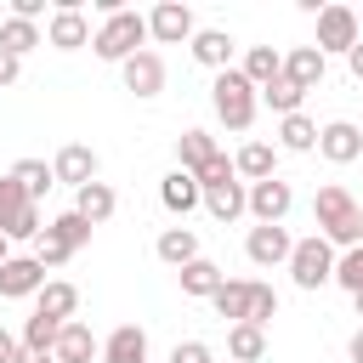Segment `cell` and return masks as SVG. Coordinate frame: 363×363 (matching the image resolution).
I'll use <instances>...</instances> for the list:
<instances>
[{
	"instance_id": "cell-43",
	"label": "cell",
	"mask_w": 363,
	"mask_h": 363,
	"mask_svg": "<svg viewBox=\"0 0 363 363\" xmlns=\"http://www.w3.org/2000/svg\"><path fill=\"white\" fill-rule=\"evenodd\" d=\"M346 68H352V79H363V40L346 51Z\"/></svg>"
},
{
	"instance_id": "cell-46",
	"label": "cell",
	"mask_w": 363,
	"mask_h": 363,
	"mask_svg": "<svg viewBox=\"0 0 363 363\" xmlns=\"http://www.w3.org/2000/svg\"><path fill=\"white\" fill-rule=\"evenodd\" d=\"M6 261H11V238L0 233V267H6Z\"/></svg>"
},
{
	"instance_id": "cell-41",
	"label": "cell",
	"mask_w": 363,
	"mask_h": 363,
	"mask_svg": "<svg viewBox=\"0 0 363 363\" xmlns=\"http://www.w3.org/2000/svg\"><path fill=\"white\" fill-rule=\"evenodd\" d=\"M17 68H23V57H11V51L0 45V85H11V79H17Z\"/></svg>"
},
{
	"instance_id": "cell-6",
	"label": "cell",
	"mask_w": 363,
	"mask_h": 363,
	"mask_svg": "<svg viewBox=\"0 0 363 363\" xmlns=\"http://www.w3.org/2000/svg\"><path fill=\"white\" fill-rule=\"evenodd\" d=\"M289 204H295L289 182H278V176H267V182H250V216H255L261 227H284Z\"/></svg>"
},
{
	"instance_id": "cell-18",
	"label": "cell",
	"mask_w": 363,
	"mask_h": 363,
	"mask_svg": "<svg viewBox=\"0 0 363 363\" xmlns=\"http://www.w3.org/2000/svg\"><path fill=\"white\" fill-rule=\"evenodd\" d=\"M216 153H221V147H216L210 130H182V136H176V170H187V176H199Z\"/></svg>"
},
{
	"instance_id": "cell-34",
	"label": "cell",
	"mask_w": 363,
	"mask_h": 363,
	"mask_svg": "<svg viewBox=\"0 0 363 363\" xmlns=\"http://www.w3.org/2000/svg\"><path fill=\"white\" fill-rule=\"evenodd\" d=\"M57 335H62L57 318H40V312H34V318L23 323V346H28V352H57Z\"/></svg>"
},
{
	"instance_id": "cell-11",
	"label": "cell",
	"mask_w": 363,
	"mask_h": 363,
	"mask_svg": "<svg viewBox=\"0 0 363 363\" xmlns=\"http://www.w3.org/2000/svg\"><path fill=\"white\" fill-rule=\"evenodd\" d=\"M45 40H51L57 51H79V45H91L96 34H91V23H85V11H79V6H57V11H51Z\"/></svg>"
},
{
	"instance_id": "cell-39",
	"label": "cell",
	"mask_w": 363,
	"mask_h": 363,
	"mask_svg": "<svg viewBox=\"0 0 363 363\" xmlns=\"http://www.w3.org/2000/svg\"><path fill=\"white\" fill-rule=\"evenodd\" d=\"M40 233H45V227H40V204H28V210H23V216L6 227V238H28V244H34Z\"/></svg>"
},
{
	"instance_id": "cell-33",
	"label": "cell",
	"mask_w": 363,
	"mask_h": 363,
	"mask_svg": "<svg viewBox=\"0 0 363 363\" xmlns=\"http://www.w3.org/2000/svg\"><path fill=\"white\" fill-rule=\"evenodd\" d=\"M51 233H57V238H62V244H68V250H85V244H91V233H96V227H91V221H85V216H79V210H62V216H57V221H51Z\"/></svg>"
},
{
	"instance_id": "cell-23",
	"label": "cell",
	"mask_w": 363,
	"mask_h": 363,
	"mask_svg": "<svg viewBox=\"0 0 363 363\" xmlns=\"http://www.w3.org/2000/svg\"><path fill=\"white\" fill-rule=\"evenodd\" d=\"M233 170L250 176V182H267V176H278V147L272 142H244L238 159H233Z\"/></svg>"
},
{
	"instance_id": "cell-36",
	"label": "cell",
	"mask_w": 363,
	"mask_h": 363,
	"mask_svg": "<svg viewBox=\"0 0 363 363\" xmlns=\"http://www.w3.org/2000/svg\"><path fill=\"white\" fill-rule=\"evenodd\" d=\"M28 204H34V199H28V193H23L11 176H0V233H6V227H11V221L28 210Z\"/></svg>"
},
{
	"instance_id": "cell-42",
	"label": "cell",
	"mask_w": 363,
	"mask_h": 363,
	"mask_svg": "<svg viewBox=\"0 0 363 363\" xmlns=\"http://www.w3.org/2000/svg\"><path fill=\"white\" fill-rule=\"evenodd\" d=\"M11 363H57V357H51V352H28V346H17V357H11Z\"/></svg>"
},
{
	"instance_id": "cell-19",
	"label": "cell",
	"mask_w": 363,
	"mask_h": 363,
	"mask_svg": "<svg viewBox=\"0 0 363 363\" xmlns=\"http://www.w3.org/2000/svg\"><path fill=\"white\" fill-rule=\"evenodd\" d=\"M34 312H40V318H57V323H74V312H79V289L62 284V278H51V284L34 295Z\"/></svg>"
},
{
	"instance_id": "cell-47",
	"label": "cell",
	"mask_w": 363,
	"mask_h": 363,
	"mask_svg": "<svg viewBox=\"0 0 363 363\" xmlns=\"http://www.w3.org/2000/svg\"><path fill=\"white\" fill-rule=\"evenodd\" d=\"M352 301H357V318H363V295H352Z\"/></svg>"
},
{
	"instance_id": "cell-22",
	"label": "cell",
	"mask_w": 363,
	"mask_h": 363,
	"mask_svg": "<svg viewBox=\"0 0 363 363\" xmlns=\"http://www.w3.org/2000/svg\"><path fill=\"white\" fill-rule=\"evenodd\" d=\"M238 74H244L255 91H267V85L284 74V51H272V45H250V51H244V62H238Z\"/></svg>"
},
{
	"instance_id": "cell-4",
	"label": "cell",
	"mask_w": 363,
	"mask_h": 363,
	"mask_svg": "<svg viewBox=\"0 0 363 363\" xmlns=\"http://www.w3.org/2000/svg\"><path fill=\"white\" fill-rule=\"evenodd\" d=\"M335 244L323 238V233H312V238H295V255H289V278H295V289H323V284H335Z\"/></svg>"
},
{
	"instance_id": "cell-25",
	"label": "cell",
	"mask_w": 363,
	"mask_h": 363,
	"mask_svg": "<svg viewBox=\"0 0 363 363\" xmlns=\"http://www.w3.org/2000/svg\"><path fill=\"white\" fill-rule=\"evenodd\" d=\"M250 284H255V278H227V284L210 295L216 312L227 318V329H233V323H250Z\"/></svg>"
},
{
	"instance_id": "cell-35",
	"label": "cell",
	"mask_w": 363,
	"mask_h": 363,
	"mask_svg": "<svg viewBox=\"0 0 363 363\" xmlns=\"http://www.w3.org/2000/svg\"><path fill=\"white\" fill-rule=\"evenodd\" d=\"M335 284H340L346 295H363V244H357V250H346V255L335 261Z\"/></svg>"
},
{
	"instance_id": "cell-30",
	"label": "cell",
	"mask_w": 363,
	"mask_h": 363,
	"mask_svg": "<svg viewBox=\"0 0 363 363\" xmlns=\"http://www.w3.org/2000/svg\"><path fill=\"white\" fill-rule=\"evenodd\" d=\"M11 182H17V187H23L28 199H40V193H45L51 182H57V170H51L45 159H17V164H11Z\"/></svg>"
},
{
	"instance_id": "cell-7",
	"label": "cell",
	"mask_w": 363,
	"mask_h": 363,
	"mask_svg": "<svg viewBox=\"0 0 363 363\" xmlns=\"http://www.w3.org/2000/svg\"><path fill=\"white\" fill-rule=\"evenodd\" d=\"M147 34H153L159 45H182V40H193L199 28H193V11H187L182 0H159V6L147 11Z\"/></svg>"
},
{
	"instance_id": "cell-48",
	"label": "cell",
	"mask_w": 363,
	"mask_h": 363,
	"mask_svg": "<svg viewBox=\"0 0 363 363\" xmlns=\"http://www.w3.org/2000/svg\"><path fill=\"white\" fill-rule=\"evenodd\" d=\"M227 363H233V357H227Z\"/></svg>"
},
{
	"instance_id": "cell-13",
	"label": "cell",
	"mask_w": 363,
	"mask_h": 363,
	"mask_svg": "<svg viewBox=\"0 0 363 363\" xmlns=\"http://www.w3.org/2000/svg\"><path fill=\"white\" fill-rule=\"evenodd\" d=\"M244 255H250L255 267H278V261H289V255H295V238H289L284 227H250Z\"/></svg>"
},
{
	"instance_id": "cell-21",
	"label": "cell",
	"mask_w": 363,
	"mask_h": 363,
	"mask_svg": "<svg viewBox=\"0 0 363 363\" xmlns=\"http://www.w3.org/2000/svg\"><path fill=\"white\" fill-rule=\"evenodd\" d=\"M233 51H238V45H233L227 28H199V34H193V57H199L204 68H216V74L233 68Z\"/></svg>"
},
{
	"instance_id": "cell-27",
	"label": "cell",
	"mask_w": 363,
	"mask_h": 363,
	"mask_svg": "<svg viewBox=\"0 0 363 363\" xmlns=\"http://www.w3.org/2000/svg\"><path fill=\"white\" fill-rule=\"evenodd\" d=\"M227 357H233V363L267 357V329H261V323H233V329H227Z\"/></svg>"
},
{
	"instance_id": "cell-38",
	"label": "cell",
	"mask_w": 363,
	"mask_h": 363,
	"mask_svg": "<svg viewBox=\"0 0 363 363\" xmlns=\"http://www.w3.org/2000/svg\"><path fill=\"white\" fill-rule=\"evenodd\" d=\"M68 255H74V250H68V244H62V238H57L51 227H45V233L34 238V261H40V267H62Z\"/></svg>"
},
{
	"instance_id": "cell-44",
	"label": "cell",
	"mask_w": 363,
	"mask_h": 363,
	"mask_svg": "<svg viewBox=\"0 0 363 363\" xmlns=\"http://www.w3.org/2000/svg\"><path fill=\"white\" fill-rule=\"evenodd\" d=\"M17 346H23V340H11V335L0 329V363H11V357H17Z\"/></svg>"
},
{
	"instance_id": "cell-14",
	"label": "cell",
	"mask_w": 363,
	"mask_h": 363,
	"mask_svg": "<svg viewBox=\"0 0 363 363\" xmlns=\"http://www.w3.org/2000/svg\"><path fill=\"white\" fill-rule=\"evenodd\" d=\"M323 51L318 45H295V51H284V79L295 85V91H318L323 85Z\"/></svg>"
},
{
	"instance_id": "cell-16",
	"label": "cell",
	"mask_w": 363,
	"mask_h": 363,
	"mask_svg": "<svg viewBox=\"0 0 363 363\" xmlns=\"http://www.w3.org/2000/svg\"><path fill=\"white\" fill-rule=\"evenodd\" d=\"M204 210L216 216V221H238L244 210H250V187L233 176V182H216V187H204Z\"/></svg>"
},
{
	"instance_id": "cell-37",
	"label": "cell",
	"mask_w": 363,
	"mask_h": 363,
	"mask_svg": "<svg viewBox=\"0 0 363 363\" xmlns=\"http://www.w3.org/2000/svg\"><path fill=\"white\" fill-rule=\"evenodd\" d=\"M278 318V295H272V284H250V323H272Z\"/></svg>"
},
{
	"instance_id": "cell-40",
	"label": "cell",
	"mask_w": 363,
	"mask_h": 363,
	"mask_svg": "<svg viewBox=\"0 0 363 363\" xmlns=\"http://www.w3.org/2000/svg\"><path fill=\"white\" fill-rule=\"evenodd\" d=\"M170 363H216V357H210V346H204V340H176Z\"/></svg>"
},
{
	"instance_id": "cell-31",
	"label": "cell",
	"mask_w": 363,
	"mask_h": 363,
	"mask_svg": "<svg viewBox=\"0 0 363 363\" xmlns=\"http://www.w3.org/2000/svg\"><path fill=\"white\" fill-rule=\"evenodd\" d=\"M0 45H6L11 57H23V51H34V45H40V23H23V17H6V23H0Z\"/></svg>"
},
{
	"instance_id": "cell-20",
	"label": "cell",
	"mask_w": 363,
	"mask_h": 363,
	"mask_svg": "<svg viewBox=\"0 0 363 363\" xmlns=\"http://www.w3.org/2000/svg\"><path fill=\"white\" fill-rule=\"evenodd\" d=\"M102 363H147V335L136 323H119L108 340H102Z\"/></svg>"
},
{
	"instance_id": "cell-2",
	"label": "cell",
	"mask_w": 363,
	"mask_h": 363,
	"mask_svg": "<svg viewBox=\"0 0 363 363\" xmlns=\"http://www.w3.org/2000/svg\"><path fill=\"white\" fill-rule=\"evenodd\" d=\"M210 102H216V119L227 130H250L255 125V108H261V91L238 74V68H221L216 85H210Z\"/></svg>"
},
{
	"instance_id": "cell-45",
	"label": "cell",
	"mask_w": 363,
	"mask_h": 363,
	"mask_svg": "<svg viewBox=\"0 0 363 363\" xmlns=\"http://www.w3.org/2000/svg\"><path fill=\"white\" fill-rule=\"evenodd\" d=\"M346 352H352V363H363V329H357V335L346 340Z\"/></svg>"
},
{
	"instance_id": "cell-29",
	"label": "cell",
	"mask_w": 363,
	"mask_h": 363,
	"mask_svg": "<svg viewBox=\"0 0 363 363\" xmlns=\"http://www.w3.org/2000/svg\"><path fill=\"white\" fill-rule=\"evenodd\" d=\"M221 284H227V278H221V267H216V261H204V255L182 267V295H216Z\"/></svg>"
},
{
	"instance_id": "cell-28",
	"label": "cell",
	"mask_w": 363,
	"mask_h": 363,
	"mask_svg": "<svg viewBox=\"0 0 363 363\" xmlns=\"http://www.w3.org/2000/svg\"><path fill=\"white\" fill-rule=\"evenodd\" d=\"M278 147H289V153H312V147H318V125H312L306 113L278 119Z\"/></svg>"
},
{
	"instance_id": "cell-32",
	"label": "cell",
	"mask_w": 363,
	"mask_h": 363,
	"mask_svg": "<svg viewBox=\"0 0 363 363\" xmlns=\"http://www.w3.org/2000/svg\"><path fill=\"white\" fill-rule=\"evenodd\" d=\"M301 96H306V91H295V85H289L284 74H278V79H272V85L261 91V102H267V108H272L278 119H289V113H301Z\"/></svg>"
},
{
	"instance_id": "cell-10",
	"label": "cell",
	"mask_w": 363,
	"mask_h": 363,
	"mask_svg": "<svg viewBox=\"0 0 363 363\" xmlns=\"http://www.w3.org/2000/svg\"><path fill=\"white\" fill-rule=\"evenodd\" d=\"M45 289V267L34 255H11L0 267V301H23V295H40Z\"/></svg>"
},
{
	"instance_id": "cell-8",
	"label": "cell",
	"mask_w": 363,
	"mask_h": 363,
	"mask_svg": "<svg viewBox=\"0 0 363 363\" xmlns=\"http://www.w3.org/2000/svg\"><path fill=\"white\" fill-rule=\"evenodd\" d=\"M119 79L130 96H159L164 91V57L159 51H136L130 62H119Z\"/></svg>"
},
{
	"instance_id": "cell-12",
	"label": "cell",
	"mask_w": 363,
	"mask_h": 363,
	"mask_svg": "<svg viewBox=\"0 0 363 363\" xmlns=\"http://www.w3.org/2000/svg\"><path fill=\"white\" fill-rule=\"evenodd\" d=\"M51 170H57V182H68V187L79 193V187H91V182H96V147H85V142H68V147L51 159Z\"/></svg>"
},
{
	"instance_id": "cell-1",
	"label": "cell",
	"mask_w": 363,
	"mask_h": 363,
	"mask_svg": "<svg viewBox=\"0 0 363 363\" xmlns=\"http://www.w3.org/2000/svg\"><path fill=\"white\" fill-rule=\"evenodd\" d=\"M312 216H318V233H323L329 244H340V250H357V244H363V210L352 204L346 187H318Z\"/></svg>"
},
{
	"instance_id": "cell-9",
	"label": "cell",
	"mask_w": 363,
	"mask_h": 363,
	"mask_svg": "<svg viewBox=\"0 0 363 363\" xmlns=\"http://www.w3.org/2000/svg\"><path fill=\"white\" fill-rule=\"evenodd\" d=\"M318 153H323L329 164H352V159H363V130H357L352 119H329V125L318 130Z\"/></svg>"
},
{
	"instance_id": "cell-17",
	"label": "cell",
	"mask_w": 363,
	"mask_h": 363,
	"mask_svg": "<svg viewBox=\"0 0 363 363\" xmlns=\"http://www.w3.org/2000/svg\"><path fill=\"white\" fill-rule=\"evenodd\" d=\"M57 363H91V357H102V346H96V335H91V323H62V335H57V352H51Z\"/></svg>"
},
{
	"instance_id": "cell-5",
	"label": "cell",
	"mask_w": 363,
	"mask_h": 363,
	"mask_svg": "<svg viewBox=\"0 0 363 363\" xmlns=\"http://www.w3.org/2000/svg\"><path fill=\"white\" fill-rule=\"evenodd\" d=\"M357 40H363V17H357L352 6H323V11H318V51H323V57H329V51L346 57Z\"/></svg>"
},
{
	"instance_id": "cell-24",
	"label": "cell",
	"mask_w": 363,
	"mask_h": 363,
	"mask_svg": "<svg viewBox=\"0 0 363 363\" xmlns=\"http://www.w3.org/2000/svg\"><path fill=\"white\" fill-rule=\"evenodd\" d=\"M159 261L176 267V272H182L187 261H199V233H193V227H164V233H159Z\"/></svg>"
},
{
	"instance_id": "cell-26",
	"label": "cell",
	"mask_w": 363,
	"mask_h": 363,
	"mask_svg": "<svg viewBox=\"0 0 363 363\" xmlns=\"http://www.w3.org/2000/svg\"><path fill=\"white\" fill-rule=\"evenodd\" d=\"M74 210H79L91 227H102V221L119 210V199H113V187H108V182H91V187H79V193H74Z\"/></svg>"
},
{
	"instance_id": "cell-15",
	"label": "cell",
	"mask_w": 363,
	"mask_h": 363,
	"mask_svg": "<svg viewBox=\"0 0 363 363\" xmlns=\"http://www.w3.org/2000/svg\"><path fill=\"white\" fill-rule=\"evenodd\" d=\"M159 204H164L170 216H187V210H199V204H204V187H199V176H187V170H170V176L159 182Z\"/></svg>"
},
{
	"instance_id": "cell-3",
	"label": "cell",
	"mask_w": 363,
	"mask_h": 363,
	"mask_svg": "<svg viewBox=\"0 0 363 363\" xmlns=\"http://www.w3.org/2000/svg\"><path fill=\"white\" fill-rule=\"evenodd\" d=\"M142 40H153V34H147V17H142V11H113V17L96 28L91 51H96L102 62H130L136 51H147Z\"/></svg>"
}]
</instances>
